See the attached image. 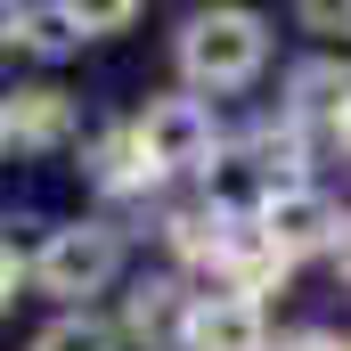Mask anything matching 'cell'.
Listing matches in <instances>:
<instances>
[{"mask_svg": "<svg viewBox=\"0 0 351 351\" xmlns=\"http://www.w3.org/2000/svg\"><path fill=\"white\" fill-rule=\"evenodd\" d=\"M172 58H180L188 98H204V90H245L269 66V25L254 8H196V16H180Z\"/></svg>", "mask_w": 351, "mask_h": 351, "instance_id": "cell-1", "label": "cell"}, {"mask_svg": "<svg viewBox=\"0 0 351 351\" xmlns=\"http://www.w3.org/2000/svg\"><path fill=\"white\" fill-rule=\"evenodd\" d=\"M131 139H139V164L156 180H180V172H204L221 156V131H213V106L188 98V90H164L131 114Z\"/></svg>", "mask_w": 351, "mask_h": 351, "instance_id": "cell-2", "label": "cell"}, {"mask_svg": "<svg viewBox=\"0 0 351 351\" xmlns=\"http://www.w3.org/2000/svg\"><path fill=\"white\" fill-rule=\"evenodd\" d=\"M114 278H123V229H106V221H66V229H49L41 254H33V286L58 294V302L106 294Z\"/></svg>", "mask_w": 351, "mask_h": 351, "instance_id": "cell-3", "label": "cell"}, {"mask_svg": "<svg viewBox=\"0 0 351 351\" xmlns=\"http://www.w3.org/2000/svg\"><path fill=\"white\" fill-rule=\"evenodd\" d=\"M343 221H351L343 204H335L327 188H311V180H302V188H278V196H269L254 229H262L286 262H311V254H335V245H343Z\"/></svg>", "mask_w": 351, "mask_h": 351, "instance_id": "cell-4", "label": "cell"}, {"mask_svg": "<svg viewBox=\"0 0 351 351\" xmlns=\"http://www.w3.org/2000/svg\"><path fill=\"white\" fill-rule=\"evenodd\" d=\"M188 311H196V294L180 286V278H139L131 294H123V343L139 351H180L188 343Z\"/></svg>", "mask_w": 351, "mask_h": 351, "instance_id": "cell-5", "label": "cell"}, {"mask_svg": "<svg viewBox=\"0 0 351 351\" xmlns=\"http://www.w3.org/2000/svg\"><path fill=\"white\" fill-rule=\"evenodd\" d=\"M180 351H269L262 302H245V294H196L188 343H180Z\"/></svg>", "mask_w": 351, "mask_h": 351, "instance_id": "cell-6", "label": "cell"}, {"mask_svg": "<svg viewBox=\"0 0 351 351\" xmlns=\"http://www.w3.org/2000/svg\"><path fill=\"white\" fill-rule=\"evenodd\" d=\"M0 123H8V139H16L25 156H58V147L74 139V98L49 90V82L8 90V98H0Z\"/></svg>", "mask_w": 351, "mask_h": 351, "instance_id": "cell-7", "label": "cell"}, {"mask_svg": "<svg viewBox=\"0 0 351 351\" xmlns=\"http://www.w3.org/2000/svg\"><path fill=\"white\" fill-rule=\"evenodd\" d=\"M351 106V58H302L286 74V123H343Z\"/></svg>", "mask_w": 351, "mask_h": 351, "instance_id": "cell-8", "label": "cell"}, {"mask_svg": "<svg viewBox=\"0 0 351 351\" xmlns=\"http://www.w3.org/2000/svg\"><path fill=\"white\" fill-rule=\"evenodd\" d=\"M90 188H106V196H147L156 188V172L139 164V139H131V123H106L98 139H90Z\"/></svg>", "mask_w": 351, "mask_h": 351, "instance_id": "cell-9", "label": "cell"}, {"mask_svg": "<svg viewBox=\"0 0 351 351\" xmlns=\"http://www.w3.org/2000/svg\"><path fill=\"white\" fill-rule=\"evenodd\" d=\"M229 237H237V221H221L213 204H180L172 221H164V245H172L188 269H204V278H221V254H229Z\"/></svg>", "mask_w": 351, "mask_h": 351, "instance_id": "cell-10", "label": "cell"}, {"mask_svg": "<svg viewBox=\"0 0 351 351\" xmlns=\"http://www.w3.org/2000/svg\"><path fill=\"white\" fill-rule=\"evenodd\" d=\"M90 25L74 0H41V8H25V49H41V58H66V49H82Z\"/></svg>", "mask_w": 351, "mask_h": 351, "instance_id": "cell-11", "label": "cell"}, {"mask_svg": "<svg viewBox=\"0 0 351 351\" xmlns=\"http://www.w3.org/2000/svg\"><path fill=\"white\" fill-rule=\"evenodd\" d=\"M33 351H123V335L106 327V319H90V311H66V319H49Z\"/></svg>", "mask_w": 351, "mask_h": 351, "instance_id": "cell-12", "label": "cell"}, {"mask_svg": "<svg viewBox=\"0 0 351 351\" xmlns=\"http://www.w3.org/2000/svg\"><path fill=\"white\" fill-rule=\"evenodd\" d=\"M294 25L302 33H327V41H351V8H335V0H302Z\"/></svg>", "mask_w": 351, "mask_h": 351, "instance_id": "cell-13", "label": "cell"}, {"mask_svg": "<svg viewBox=\"0 0 351 351\" xmlns=\"http://www.w3.org/2000/svg\"><path fill=\"white\" fill-rule=\"evenodd\" d=\"M90 41H106V33H123V25H139V0H106V8H82Z\"/></svg>", "mask_w": 351, "mask_h": 351, "instance_id": "cell-14", "label": "cell"}, {"mask_svg": "<svg viewBox=\"0 0 351 351\" xmlns=\"http://www.w3.org/2000/svg\"><path fill=\"white\" fill-rule=\"evenodd\" d=\"M25 278H33V262H25V254H16V245L0 237V311L16 302V286H25Z\"/></svg>", "mask_w": 351, "mask_h": 351, "instance_id": "cell-15", "label": "cell"}, {"mask_svg": "<svg viewBox=\"0 0 351 351\" xmlns=\"http://www.w3.org/2000/svg\"><path fill=\"white\" fill-rule=\"evenodd\" d=\"M0 49H25V8L0 0Z\"/></svg>", "mask_w": 351, "mask_h": 351, "instance_id": "cell-16", "label": "cell"}, {"mask_svg": "<svg viewBox=\"0 0 351 351\" xmlns=\"http://www.w3.org/2000/svg\"><path fill=\"white\" fill-rule=\"evenodd\" d=\"M278 351H351V343H335V335H319V327H302V335H286Z\"/></svg>", "mask_w": 351, "mask_h": 351, "instance_id": "cell-17", "label": "cell"}, {"mask_svg": "<svg viewBox=\"0 0 351 351\" xmlns=\"http://www.w3.org/2000/svg\"><path fill=\"white\" fill-rule=\"evenodd\" d=\"M335 269L351 278V221H343V245H335Z\"/></svg>", "mask_w": 351, "mask_h": 351, "instance_id": "cell-18", "label": "cell"}, {"mask_svg": "<svg viewBox=\"0 0 351 351\" xmlns=\"http://www.w3.org/2000/svg\"><path fill=\"white\" fill-rule=\"evenodd\" d=\"M335 147H343V156H351V106H343V123H335Z\"/></svg>", "mask_w": 351, "mask_h": 351, "instance_id": "cell-19", "label": "cell"}, {"mask_svg": "<svg viewBox=\"0 0 351 351\" xmlns=\"http://www.w3.org/2000/svg\"><path fill=\"white\" fill-rule=\"evenodd\" d=\"M0 147H8V123H0Z\"/></svg>", "mask_w": 351, "mask_h": 351, "instance_id": "cell-20", "label": "cell"}]
</instances>
